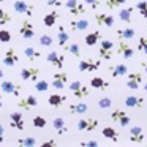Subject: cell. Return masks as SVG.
Returning a JSON list of instances; mask_svg holds the SVG:
<instances>
[{
  "instance_id": "cell-1",
  "label": "cell",
  "mask_w": 147,
  "mask_h": 147,
  "mask_svg": "<svg viewBox=\"0 0 147 147\" xmlns=\"http://www.w3.org/2000/svg\"><path fill=\"white\" fill-rule=\"evenodd\" d=\"M114 54V43L111 40H100V48H98V55L101 60H111Z\"/></svg>"
},
{
  "instance_id": "cell-2",
  "label": "cell",
  "mask_w": 147,
  "mask_h": 147,
  "mask_svg": "<svg viewBox=\"0 0 147 147\" xmlns=\"http://www.w3.org/2000/svg\"><path fill=\"white\" fill-rule=\"evenodd\" d=\"M13 10L18 14H26L27 18H32L35 13V7L30 3H27L26 0H14L13 2Z\"/></svg>"
},
{
  "instance_id": "cell-3",
  "label": "cell",
  "mask_w": 147,
  "mask_h": 147,
  "mask_svg": "<svg viewBox=\"0 0 147 147\" xmlns=\"http://www.w3.org/2000/svg\"><path fill=\"white\" fill-rule=\"evenodd\" d=\"M101 67V59H81L79 63H78V70L81 73H87V71H96Z\"/></svg>"
},
{
  "instance_id": "cell-4",
  "label": "cell",
  "mask_w": 147,
  "mask_h": 147,
  "mask_svg": "<svg viewBox=\"0 0 147 147\" xmlns=\"http://www.w3.org/2000/svg\"><path fill=\"white\" fill-rule=\"evenodd\" d=\"M111 119L115 122V123L120 125L122 128H127L128 125H130V122H131L130 115H128L127 112L123 111V109H112V112H111Z\"/></svg>"
},
{
  "instance_id": "cell-5",
  "label": "cell",
  "mask_w": 147,
  "mask_h": 147,
  "mask_svg": "<svg viewBox=\"0 0 147 147\" xmlns=\"http://www.w3.org/2000/svg\"><path fill=\"white\" fill-rule=\"evenodd\" d=\"M0 89H2L3 93H8V95H13V96H19L21 92H22V86L13 82V81H2Z\"/></svg>"
},
{
  "instance_id": "cell-6",
  "label": "cell",
  "mask_w": 147,
  "mask_h": 147,
  "mask_svg": "<svg viewBox=\"0 0 147 147\" xmlns=\"http://www.w3.org/2000/svg\"><path fill=\"white\" fill-rule=\"evenodd\" d=\"M70 90L73 92V95L76 96V98H86V96L90 95V90L87 86H84L81 81H73V82L70 84Z\"/></svg>"
},
{
  "instance_id": "cell-7",
  "label": "cell",
  "mask_w": 147,
  "mask_h": 147,
  "mask_svg": "<svg viewBox=\"0 0 147 147\" xmlns=\"http://www.w3.org/2000/svg\"><path fill=\"white\" fill-rule=\"evenodd\" d=\"M10 127L14 128V130L24 131V128H26V120H24L22 111H14L10 114Z\"/></svg>"
},
{
  "instance_id": "cell-8",
  "label": "cell",
  "mask_w": 147,
  "mask_h": 147,
  "mask_svg": "<svg viewBox=\"0 0 147 147\" xmlns=\"http://www.w3.org/2000/svg\"><path fill=\"white\" fill-rule=\"evenodd\" d=\"M65 7L68 8L70 14H73V16H81V14L86 13V3L79 2V0H67Z\"/></svg>"
},
{
  "instance_id": "cell-9",
  "label": "cell",
  "mask_w": 147,
  "mask_h": 147,
  "mask_svg": "<svg viewBox=\"0 0 147 147\" xmlns=\"http://www.w3.org/2000/svg\"><path fill=\"white\" fill-rule=\"evenodd\" d=\"M19 33L24 40H32L35 38V27H33L32 21L30 19H24L21 22V27H19Z\"/></svg>"
},
{
  "instance_id": "cell-10",
  "label": "cell",
  "mask_w": 147,
  "mask_h": 147,
  "mask_svg": "<svg viewBox=\"0 0 147 147\" xmlns=\"http://www.w3.org/2000/svg\"><path fill=\"white\" fill-rule=\"evenodd\" d=\"M98 125H100V122L96 119L89 117V119H81V120H78L76 128L79 131H95Z\"/></svg>"
},
{
  "instance_id": "cell-11",
  "label": "cell",
  "mask_w": 147,
  "mask_h": 147,
  "mask_svg": "<svg viewBox=\"0 0 147 147\" xmlns=\"http://www.w3.org/2000/svg\"><path fill=\"white\" fill-rule=\"evenodd\" d=\"M36 106H38V100L33 95H27V96H22V98L18 100V108L24 109V111H32Z\"/></svg>"
},
{
  "instance_id": "cell-12",
  "label": "cell",
  "mask_w": 147,
  "mask_h": 147,
  "mask_svg": "<svg viewBox=\"0 0 147 147\" xmlns=\"http://www.w3.org/2000/svg\"><path fill=\"white\" fill-rule=\"evenodd\" d=\"M40 73H41L40 68L30 67V68H22L19 74H21V79L22 81H32V82H35V81H38Z\"/></svg>"
},
{
  "instance_id": "cell-13",
  "label": "cell",
  "mask_w": 147,
  "mask_h": 147,
  "mask_svg": "<svg viewBox=\"0 0 147 147\" xmlns=\"http://www.w3.org/2000/svg\"><path fill=\"white\" fill-rule=\"evenodd\" d=\"M146 105L144 96H138V95H128L125 96V106L130 109H142Z\"/></svg>"
},
{
  "instance_id": "cell-14",
  "label": "cell",
  "mask_w": 147,
  "mask_h": 147,
  "mask_svg": "<svg viewBox=\"0 0 147 147\" xmlns=\"http://www.w3.org/2000/svg\"><path fill=\"white\" fill-rule=\"evenodd\" d=\"M46 60H48L54 68H57V70H62L63 65H65V57L62 54H59V52H55V51L49 52V54L46 55Z\"/></svg>"
},
{
  "instance_id": "cell-15",
  "label": "cell",
  "mask_w": 147,
  "mask_h": 147,
  "mask_svg": "<svg viewBox=\"0 0 147 147\" xmlns=\"http://www.w3.org/2000/svg\"><path fill=\"white\" fill-rule=\"evenodd\" d=\"M142 71H134V73L128 74V79H127V87L131 90H136L139 89V84H142Z\"/></svg>"
},
{
  "instance_id": "cell-16",
  "label": "cell",
  "mask_w": 147,
  "mask_h": 147,
  "mask_svg": "<svg viewBox=\"0 0 147 147\" xmlns=\"http://www.w3.org/2000/svg\"><path fill=\"white\" fill-rule=\"evenodd\" d=\"M18 62H19V57H18V54H16L13 46H10V48L7 49V52H5L3 59H2V63H3L5 67H14Z\"/></svg>"
},
{
  "instance_id": "cell-17",
  "label": "cell",
  "mask_w": 147,
  "mask_h": 147,
  "mask_svg": "<svg viewBox=\"0 0 147 147\" xmlns=\"http://www.w3.org/2000/svg\"><path fill=\"white\" fill-rule=\"evenodd\" d=\"M128 139H130L131 142H134V144H142L144 141H146V136H144L142 128L138 127V125L131 127L130 128V136H128Z\"/></svg>"
},
{
  "instance_id": "cell-18",
  "label": "cell",
  "mask_w": 147,
  "mask_h": 147,
  "mask_svg": "<svg viewBox=\"0 0 147 147\" xmlns=\"http://www.w3.org/2000/svg\"><path fill=\"white\" fill-rule=\"evenodd\" d=\"M67 81H68L67 71H59V73H55L54 76H52V84L51 86L54 87V89H57V90H62L65 87V84H67Z\"/></svg>"
},
{
  "instance_id": "cell-19",
  "label": "cell",
  "mask_w": 147,
  "mask_h": 147,
  "mask_svg": "<svg viewBox=\"0 0 147 147\" xmlns=\"http://www.w3.org/2000/svg\"><path fill=\"white\" fill-rule=\"evenodd\" d=\"M117 52H119V55L123 57V59H131L134 55V49L131 48L128 43H125V40H120L119 48H117Z\"/></svg>"
},
{
  "instance_id": "cell-20",
  "label": "cell",
  "mask_w": 147,
  "mask_h": 147,
  "mask_svg": "<svg viewBox=\"0 0 147 147\" xmlns=\"http://www.w3.org/2000/svg\"><path fill=\"white\" fill-rule=\"evenodd\" d=\"M95 21H96L98 26H103V27H112L114 26V16L106 14V13H95Z\"/></svg>"
},
{
  "instance_id": "cell-21",
  "label": "cell",
  "mask_w": 147,
  "mask_h": 147,
  "mask_svg": "<svg viewBox=\"0 0 147 147\" xmlns=\"http://www.w3.org/2000/svg\"><path fill=\"white\" fill-rule=\"evenodd\" d=\"M133 11H134L133 7L122 8V10L119 11V19H120L122 22H125V24H131L133 22Z\"/></svg>"
},
{
  "instance_id": "cell-22",
  "label": "cell",
  "mask_w": 147,
  "mask_h": 147,
  "mask_svg": "<svg viewBox=\"0 0 147 147\" xmlns=\"http://www.w3.org/2000/svg\"><path fill=\"white\" fill-rule=\"evenodd\" d=\"M109 71H111L112 78H120V76L128 74V67L125 63H117V65H112V67L109 68Z\"/></svg>"
},
{
  "instance_id": "cell-23",
  "label": "cell",
  "mask_w": 147,
  "mask_h": 147,
  "mask_svg": "<svg viewBox=\"0 0 147 147\" xmlns=\"http://www.w3.org/2000/svg\"><path fill=\"white\" fill-rule=\"evenodd\" d=\"M65 101H67V96L59 95V93H52V95H49V98H48L49 106H52V108H60V106H63Z\"/></svg>"
},
{
  "instance_id": "cell-24",
  "label": "cell",
  "mask_w": 147,
  "mask_h": 147,
  "mask_svg": "<svg viewBox=\"0 0 147 147\" xmlns=\"http://www.w3.org/2000/svg\"><path fill=\"white\" fill-rule=\"evenodd\" d=\"M70 29L73 30V32H82V30H87L89 29V21H86V19L70 21Z\"/></svg>"
},
{
  "instance_id": "cell-25",
  "label": "cell",
  "mask_w": 147,
  "mask_h": 147,
  "mask_svg": "<svg viewBox=\"0 0 147 147\" xmlns=\"http://www.w3.org/2000/svg\"><path fill=\"white\" fill-rule=\"evenodd\" d=\"M100 40H101V32H100V30H95V32H92V33H87L86 38H84V43H86L87 46H96L100 43Z\"/></svg>"
},
{
  "instance_id": "cell-26",
  "label": "cell",
  "mask_w": 147,
  "mask_h": 147,
  "mask_svg": "<svg viewBox=\"0 0 147 147\" xmlns=\"http://www.w3.org/2000/svg\"><path fill=\"white\" fill-rule=\"evenodd\" d=\"M24 55H26L27 60L35 62V60H38V59L41 57V52H40L38 49H35L33 46H27V48L24 49Z\"/></svg>"
},
{
  "instance_id": "cell-27",
  "label": "cell",
  "mask_w": 147,
  "mask_h": 147,
  "mask_svg": "<svg viewBox=\"0 0 147 147\" xmlns=\"http://www.w3.org/2000/svg\"><path fill=\"white\" fill-rule=\"evenodd\" d=\"M52 127H54V130L57 131V134L68 133V127H67V123H65V120L62 117H55L54 122H52Z\"/></svg>"
},
{
  "instance_id": "cell-28",
  "label": "cell",
  "mask_w": 147,
  "mask_h": 147,
  "mask_svg": "<svg viewBox=\"0 0 147 147\" xmlns=\"http://www.w3.org/2000/svg\"><path fill=\"white\" fill-rule=\"evenodd\" d=\"M90 86L93 87V89H98V90H106L109 87V82L106 79H103V78L100 76H95L90 79Z\"/></svg>"
},
{
  "instance_id": "cell-29",
  "label": "cell",
  "mask_w": 147,
  "mask_h": 147,
  "mask_svg": "<svg viewBox=\"0 0 147 147\" xmlns=\"http://www.w3.org/2000/svg\"><path fill=\"white\" fill-rule=\"evenodd\" d=\"M115 33H117L119 40H131V38H134V35H136V32H134L133 27H127V29H119Z\"/></svg>"
},
{
  "instance_id": "cell-30",
  "label": "cell",
  "mask_w": 147,
  "mask_h": 147,
  "mask_svg": "<svg viewBox=\"0 0 147 147\" xmlns=\"http://www.w3.org/2000/svg\"><path fill=\"white\" fill-rule=\"evenodd\" d=\"M59 16H60V14H59V11H57V10H52L51 13H48V14L45 16V19H43V24H45L46 27H52L55 22H57Z\"/></svg>"
},
{
  "instance_id": "cell-31",
  "label": "cell",
  "mask_w": 147,
  "mask_h": 147,
  "mask_svg": "<svg viewBox=\"0 0 147 147\" xmlns=\"http://www.w3.org/2000/svg\"><path fill=\"white\" fill-rule=\"evenodd\" d=\"M70 114L76 115V114H86L89 111V106L86 103H76V105H70Z\"/></svg>"
},
{
  "instance_id": "cell-32",
  "label": "cell",
  "mask_w": 147,
  "mask_h": 147,
  "mask_svg": "<svg viewBox=\"0 0 147 147\" xmlns=\"http://www.w3.org/2000/svg\"><path fill=\"white\" fill-rule=\"evenodd\" d=\"M68 40H70V35H68V33L65 32L63 26H59V32H57V45L60 46V48H63V46L68 43Z\"/></svg>"
},
{
  "instance_id": "cell-33",
  "label": "cell",
  "mask_w": 147,
  "mask_h": 147,
  "mask_svg": "<svg viewBox=\"0 0 147 147\" xmlns=\"http://www.w3.org/2000/svg\"><path fill=\"white\" fill-rule=\"evenodd\" d=\"M16 144L18 146H22V147H33L38 144V139L33 136H27V138H19L16 139Z\"/></svg>"
},
{
  "instance_id": "cell-34",
  "label": "cell",
  "mask_w": 147,
  "mask_h": 147,
  "mask_svg": "<svg viewBox=\"0 0 147 147\" xmlns=\"http://www.w3.org/2000/svg\"><path fill=\"white\" fill-rule=\"evenodd\" d=\"M101 134L106 138V139H111V141H114V142H117V141H119V133L112 127H105L101 130Z\"/></svg>"
},
{
  "instance_id": "cell-35",
  "label": "cell",
  "mask_w": 147,
  "mask_h": 147,
  "mask_svg": "<svg viewBox=\"0 0 147 147\" xmlns=\"http://www.w3.org/2000/svg\"><path fill=\"white\" fill-rule=\"evenodd\" d=\"M63 51L70 52L71 55H74V57H78V59L81 57V49H79V45H78V43H71V45L67 43V45L63 46Z\"/></svg>"
},
{
  "instance_id": "cell-36",
  "label": "cell",
  "mask_w": 147,
  "mask_h": 147,
  "mask_svg": "<svg viewBox=\"0 0 147 147\" xmlns=\"http://www.w3.org/2000/svg\"><path fill=\"white\" fill-rule=\"evenodd\" d=\"M38 43L40 46H45V48H49V46L54 45V38H52L51 35H48V33H41L38 38Z\"/></svg>"
},
{
  "instance_id": "cell-37",
  "label": "cell",
  "mask_w": 147,
  "mask_h": 147,
  "mask_svg": "<svg viewBox=\"0 0 147 147\" xmlns=\"http://www.w3.org/2000/svg\"><path fill=\"white\" fill-rule=\"evenodd\" d=\"M11 21H13V18H11V14L8 13L7 10H3V8H0V26H5V24H10Z\"/></svg>"
},
{
  "instance_id": "cell-38",
  "label": "cell",
  "mask_w": 147,
  "mask_h": 147,
  "mask_svg": "<svg viewBox=\"0 0 147 147\" xmlns=\"http://www.w3.org/2000/svg\"><path fill=\"white\" fill-rule=\"evenodd\" d=\"M134 8L139 11V14L144 18V19H147V2H146V0H139Z\"/></svg>"
},
{
  "instance_id": "cell-39",
  "label": "cell",
  "mask_w": 147,
  "mask_h": 147,
  "mask_svg": "<svg viewBox=\"0 0 147 147\" xmlns=\"http://www.w3.org/2000/svg\"><path fill=\"white\" fill-rule=\"evenodd\" d=\"M125 2H127V0H106L105 5L109 10H115V8H120L122 5H125Z\"/></svg>"
},
{
  "instance_id": "cell-40",
  "label": "cell",
  "mask_w": 147,
  "mask_h": 147,
  "mask_svg": "<svg viewBox=\"0 0 147 147\" xmlns=\"http://www.w3.org/2000/svg\"><path fill=\"white\" fill-rule=\"evenodd\" d=\"M96 105H98L100 109H109V108H112V100L108 98V96H101Z\"/></svg>"
},
{
  "instance_id": "cell-41",
  "label": "cell",
  "mask_w": 147,
  "mask_h": 147,
  "mask_svg": "<svg viewBox=\"0 0 147 147\" xmlns=\"http://www.w3.org/2000/svg\"><path fill=\"white\" fill-rule=\"evenodd\" d=\"M32 125L35 128H45L46 125H48V122H46V119L41 117V115H35V117L32 119Z\"/></svg>"
},
{
  "instance_id": "cell-42",
  "label": "cell",
  "mask_w": 147,
  "mask_h": 147,
  "mask_svg": "<svg viewBox=\"0 0 147 147\" xmlns=\"http://www.w3.org/2000/svg\"><path fill=\"white\" fill-rule=\"evenodd\" d=\"M49 89L48 81H35V90L36 92H46Z\"/></svg>"
},
{
  "instance_id": "cell-43",
  "label": "cell",
  "mask_w": 147,
  "mask_h": 147,
  "mask_svg": "<svg viewBox=\"0 0 147 147\" xmlns=\"http://www.w3.org/2000/svg\"><path fill=\"white\" fill-rule=\"evenodd\" d=\"M11 41V33L10 30L0 29V43H10Z\"/></svg>"
},
{
  "instance_id": "cell-44",
  "label": "cell",
  "mask_w": 147,
  "mask_h": 147,
  "mask_svg": "<svg viewBox=\"0 0 147 147\" xmlns=\"http://www.w3.org/2000/svg\"><path fill=\"white\" fill-rule=\"evenodd\" d=\"M138 51L139 52H144L147 55V38L146 36H141L139 41H138Z\"/></svg>"
},
{
  "instance_id": "cell-45",
  "label": "cell",
  "mask_w": 147,
  "mask_h": 147,
  "mask_svg": "<svg viewBox=\"0 0 147 147\" xmlns=\"http://www.w3.org/2000/svg\"><path fill=\"white\" fill-rule=\"evenodd\" d=\"M86 5H89L90 8H93V10H96V8H100V0H82Z\"/></svg>"
},
{
  "instance_id": "cell-46",
  "label": "cell",
  "mask_w": 147,
  "mask_h": 147,
  "mask_svg": "<svg viewBox=\"0 0 147 147\" xmlns=\"http://www.w3.org/2000/svg\"><path fill=\"white\" fill-rule=\"evenodd\" d=\"M46 3L49 7H55V8H60L62 3H63V0H46Z\"/></svg>"
},
{
  "instance_id": "cell-47",
  "label": "cell",
  "mask_w": 147,
  "mask_h": 147,
  "mask_svg": "<svg viewBox=\"0 0 147 147\" xmlns=\"http://www.w3.org/2000/svg\"><path fill=\"white\" fill-rule=\"evenodd\" d=\"M81 146H90V147H96L98 146V141L90 139V141H81Z\"/></svg>"
},
{
  "instance_id": "cell-48",
  "label": "cell",
  "mask_w": 147,
  "mask_h": 147,
  "mask_svg": "<svg viewBox=\"0 0 147 147\" xmlns=\"http://www.w3.org/2000/svg\"><path fill=\"white\" fill-rule=\"evenodd\" d=\"M5 142V128L3 125L0 123V144H3Z\"/></svg>"
},
{
  "instance_id": "cell-49",
  "label": "cell",
  "mask_w": 147,
  "mask_h": 147,
  "mask_svg": "<svg viewBox=\"0 0 147 147\" xmlns=\"http://www.w3.org/2000/svg\"><path fill=\"white\" fill-rule=\"evenodd\" d=\"M41 146L43 147H46V146H57V141L55 139H48V141H45V142H41Z\"/></svg>"
},
{
  "instance_id": "cell-50",
  "label": "cell",
  "mask_w": 147,
  "mask_h": 147,
  "mask_svg": "<svg viewBox=\"0 0 147 147\" xmlns=\"http://www.w3.org/2000/svg\"><path fill=\"white\" fill-rule=\"evenodd\" d=\"M141 68H142V70L146 71V74H147V62H141Z\"/></svg>"
},
{
  "instance_id": "cell-51",
  "label": "cell",
  "mask_w": 147,
  "mask_h": 147,
  "mask_svg": "<svg viewBox=\"0 0 147 147\" xmlns=\"http://www.w3.org/2000/svg\"><path fill=\"white\" fill-rule=\"evenodd\" d=\"M2 78H3V71L0 70V79H2Z\"/></svg>"
},
{
  "instance_id": "cell-52",
  "label": "cell",
  "mask_w": 147,
  "mask_h": 147,
  "mask_svg": "<svg viewBox=\"0 0 147 147\" xmlns=\"http://www.w3.org/2000/svg\"><path fill=\"white\" fill-rule=\"evenodd\" d=\"M2 106H3V103H2V96H0V109H2Z\"/></svg>"
},
{
  "instance_id": "cell-53",
  "label": "cell",
  "mask_w": 147,
  "mask_h": 147,
  "mask_svg": "<svg viewBox=\"0 0 147 147\" xmlns=\"http://www.w3.org/2000/svg\"><path fill=\"white\" fill-rule=\"evenodd\" d=\"M144 90H146V93H147V82L144 84Z\"/></svg>"
},
{
  "instance_id": "cell-54",
  "label": "cell",
  "mask_w": 147,
  "mask_h": 147,
  "mask_svg": "<svg viewBox=\"0 0 147 147\" xmlns=\"http://www.w3.org/2000/svg\"><path fill=\"white\" fill-rule=\"evenodd\" d=\"M2 2H5V0H0V3H2Z\"/></svg>"
}]
</instances>
